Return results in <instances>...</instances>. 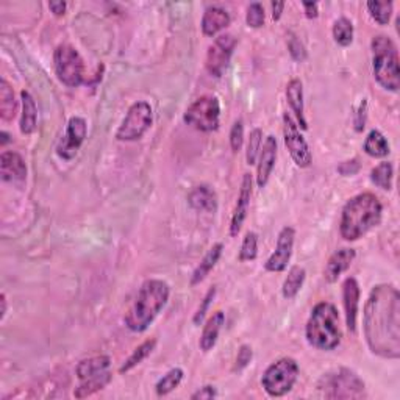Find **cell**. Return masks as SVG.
<instances>
[{"label": "cell", "mask_w": 400, "mask_h": 400, "mask_svg": "<svg viewBox=\"0 0 400 400\" xmlns=\"http://www.w3.org/2000/svg\"><path fill=\"white\" fill-rule=\"evenodd\" d=\"M364 336L369 349L386 359L400 358V294L392 285H378L364 306Z\"/></svg>", "instance_id": "6da1fadb"}, {"label": "cell", "mask_w": 400, "mask_h": 400, "mask_svg": "<svg viewBox=\"0 0 400 400\" xmlns=\"http://www.w3.org/2000/svg\"><path fill=\"white\" fill-rule=\"evenodd\" d=\"M171 296L169 285L158 278L145 280L139 290L135 302L130 306L124 317L127 329L143 333L155 321V317L163 311Z\"/></svg>", "instance_id": "7a4b0ae2"}, {"label": "cell", "mask_w": 400, "mask_h": 400, "mask_svg": "<svg viewBox=\"0 0 400 400\" xmlns=\"http://www.w3.org/2000/svg\"><path fill=\"white\" fill-rule=\"evenodd\" d=\"M383 206L372 192L352 197L344 205L339 231L345 241H357L382 221Z\"/></svg>", "instance_id": "3957f363"}, {"label": "cell", "mask_w": 400, "mask_h": 400, "mask_svg": "<svg viewBox=\"0 0 400 400\" xmlns=\"http://www.w3.org/2000/svg\"><path fill=\"white\" fill-rule=\"evenodd\" d=\"M306 341L319 350H335L343 339L339 313L330 302H319L313 308L305 329Z\"/></svg>", "instance_id": "277c9868"}, {"label": "cell", "mask_w": 400, "mask_h": 400, "mask_svg": "<svg viewBox=\"0 0 400 400\" xmlns=\"http://www.w3.org/2000/svg\"><path fill=\"white\" fill-rule=\"evenodd\" d=\"M372 68L377 83L385 90L397 92L400 88V69L396 44L391 38L378 35L372 39Z\"/></svg>", "instance_id": "5b68a950"}, {"label": "cell", "mask_w": 400, "mask_h": 400, "mask_svg": "<svg viewBox=\"0 0 400 400\" xmlns=\"http://www.w3.org/2000/svg\"><path fill=\"white\" fill-rule=\"evenodd\" d=\"M325 399H362L364 397V382L357 372L348 368H339L329 372L319 382Z\"/></svg>", "instance_id": "8992f818"}, {"label": "cell", "mask_w": 400, "mask_h": 400, "mask_svg": "<svg viewBox=\"0 0 400 400\" xmlns=\"http://www.w3.org/2000/svg\"><path fill=\"white\" fill-rule=\"evenodd\" d=\"M299 377V364L294 358L285 357L264 371L262 385L271 397H283L294 388Z\"/></svg>", "instance_id": "52a82bcc"}, {"label": "cell", "mask_w": 400, "mask_h": 400, "mask_svg": "<svg viewBox=\"0 0 400 400\" xmlns=\"http://www.w3.org/2000/svg\"><path fill=\"white\" fill-rule=\"evenodd\" d=\"M221 119V103L215 96H202L185 111L183 121L199 131H215Z\"/></svg>", "instance_id": "ba28073f"}, {"label": "cell", "mask_w": 400, "mask_h": 400, "mask_svg": "<svg viewBox=\"0 0 400 400\" xmlns=\"http://www.w3.org/2000/svg\"><path fill=\"white\" fill-rule=\"evenodd\" d=\"M53 64H55L57 77L63 85L69 86V88H77L83 83V58L72 45H58L55 53H53Z\"/></svg>", "instance_id": "9c48e42d"}, {"label": "cell", "mask_w": 400, "mask_h": 400, "mask_svg": "<svg viewBox=\"0 0 400 400\" xmlns=\"http://www.w3.org/2000/svg\"><path fill=\"white\" fill-rule=\"evenodd\" d=\"M152 122V106L148 102H144V100L133 103L129 108V113L125 115L121 127L116 131V139L125 143L138 141V139H141L148 133Z\"/></svg>", "instance_id": "30bf717a"}, {"label": "cell", "mask_w": 400, "mask_h": 400, "mask_svg": "<svg viewBox=\"0 0 400 400\" xmlns=\"http://www.w3.org/2000/svg\"><path fill=\"white\" fill-rule=\"evenodd\" d=\"M283 136L286 149L290 150V155L294 159V163L299 168H308L313 162L310 145L306 143L302 133H300L297 122L288 113H285L283 116Z\"/></svg>", "instance_id": "8fae6325"}, {"label": "cell", "mask_w": 400, "mask_h": 400, "mask_svg": "<svg viewBox=\"0 0 400 400\" xmlns=\"http://www.w3.org/2000/svg\"><path fill=\"white\" fill-rule=\"evenodd\" d=\"M236 48V38L233 35H221L216 38V41L213 43L211 48L206 53V71L210 72L213 77H222L224 72L227 71L230 64V59L233 52Z\"/></svg>", "instance_id": "7c38bea8"}, {"label": "cell", "mask_w": 400, "mask_h": 400, "mask_svg": "<svg viewBox=\"0 0 400 400\" xmlns=\"http://www.w3.org/2000/svg\"><path fill=\"white\" fill-rule=\"evenodd\" d=\"M294 239H296V230L292 227H283L282 231L278 233L277 248L272 252V255L264 263V268L268 272H283L288 268V263L292 255V249H294Z\"/></svg>", "instance_id": "4fadbf2b"}, {"label": "cell", "mask_w": 400, "mask_h": 400, "mask_svg": "<svg viewBox=\"0 0 400 400\" xmlns=\"http://www.w3.org/2000/svg\"><path fill=\"white\" fill-rule=\"evenodd\" d=\"M86 135H88V127L83 117L74 116L69 119L68 129H66V135L63 141L58 145V155L64 159H71L77 155L78 149L82 148L85 143Z\"/></svg>", "instance_id": "5bb4252c"}, {"label": "cell", "mask_w": 400, "mask_h": 400, "mask_svg": "<svg viewBox=\"0 0 400 400\" xmlns=\"http://www.w3.org/2000/svg\"><path fill=\"white\" fill-rule=\"evenodd\" d=\"M252 176L244 174L243 182H241V190H239L238 202L235 206V211H233L231 222H230V236L236 238L238 233L241 231L243 225L245 222V217H248L249 206H250V197H252Z\"/></svg>", "instance_id": "9a60e30c"}, {"label": "cell", "mask_w": 400, "mask_h": 400, "mask_svg": "<svg viewBox=\"0 0 400 400\" xmlns=\"http://www.w3.org/2000/svg\"><path fill=\"white\" fill-rule=\"evenodd\" d=\"M277 159V138L269 135L266 138L263 149L258 155V169H257V185L258 188H264L269 182V177L274 171Z\"/></svg>", "instance_id": "2e32d148"}, {"label": "cell", "mask_w": 400, "mask_h": 400, "mask_svg": "<svg viewBox=\"0 0 400 400\" xmlns=\"http://www.w3.org/2000/svg\"><path fill=\"white\" fill-rule=\"evenodd\" d=\"M343 303L345 310V324H348V329L350 331H355L359 305V285L353 277L345 278L343 283Z\"/></svg>", "instance_id": "e0dca14e"}, {"label": "cell", "mask_w": 400, "mask_h": 400, "mask_svg": "<svg viewBox=\"0 0 400 400\" xmlns=\"http://www.w3.org/2000/svg\"><path fill=\"white\" fill-rule=\"evenodd\" d=\"M0 177L3 182H24L27 178V164L16 152H3L0 155Z\"/></svg>", "instance_id": "ac0fdd59"}, {"label": "cell", "mask_w": 400, "mask_h": 400, "mask_svg": "<svg viewBox=\"0 0 400 400\" xmlns=\"http://www.w3.org/2000/svg\"><path fill=\"white\" fill-rule=\"evenodd\" d=\"M355 257H357V252L353 249H341L333 253V255L329 258V262H327L325 271H324L325 282L336 283L343 272H345L350 268Z\"/></svg>", "instance_id": "d6986e66"}, {"label": "cell", "mask_w": 400, "mask_h": 400, "mask_svg": "<svg viewBox=\"0 0 400 400\" xmlns=\"http://www.w3.org/2000/svg\"><path fill=\"white\" fill-rule=\"evenodd\" d=\"M231 17L229 15V11L224 10L222 6H208L205 10L203 17H202V31L205 36H216L219 31L225 30L227 27L230 25Z\"/></svg>", "instance_id": "ffe728a7"}, {"label": "cell", "mask_w": 400, "mask_h": 400, "mask_svg": "<svg viewBox=\"0 0 400 400\" xmlns=\"http://www.w3.org/2000/svg\"><path fill=\"white\" fill-rule=\"evenodd\" d=\"M188 203L192 210L200 213L217 211V196L208 185L196 186V188L190 192Z\"/></svg>", "instance_id": "44dd1931"}, {"label": "cell", "mask_w": 400, "mask_h": 400, "mask_svg": "<svg viewBox=\"0 0 400 400\" xmlns=\"http://www.w3.org/2000/svg\"><path fill=\"white\" fill-rule=\"evenodd\" d=\"M286 99H288V103L291 106L292 113H294L297 117V125L302 127L303 130H306V121L303 116V83L300 78H292L290 80V83L286 85Z\"/></svg>", "instance_id": "7402d4cb"}, {"label": "cell", "mask_w": 400, "mask_h": 400, "mask_svg": "<svg viewBox=\"0 0 400 400\" xmlns=\"http://www.w3.org/2000/svg\"><path fill=\"white\" fill-rule=\"evenodd\" d=\"M224 322H225L224 311H216L215 315L206 321L203 331H202V336H200V341H199L200 349H202L203 352H210L213 348H215L217 343L219 333H221L222 327H224Z\"/></svg>", "instance_id": "603a6c76"}, {"label": "cell", "mask_w": 400, "mask_h": 400, "mask_svg": "<svg viewBox=\"0 0 400 400\" xmlns=\"http://www.w3.org/2000/svg\"><path fill=\"white\" fill-rule=\"evenodd\" d=\"M222 252H224V245L221 243H217L213 245V248L206 252V255L202 258V262L194 269L191 276V285L196 286L199 283H202L203 280L208 277L210 272L215 269V266L217 264L219 258L222 257Z\"/></svg>", "instance_id": "cb8c5ba5"}, {"label": "cell", "mask_w": 400, "mask_h": 400, "mask_svg": "<svg viewBox=\"0 0 400 400\" xmlns=\"http://www.w3.org/2000/svg\"><path fill=\"white\" fill-rule=\"evenodd\" d=\"M110 366H111L110 357L97 355V357L82 359V362L77 364L76 372L80 380H86V378L102 374V372H106L110 369Z\"/></svg>", "instance_id": "d4e9b609"}, {"label": "cell", "mask_w": 400, "mask_h": 400, "mask_svg": "<svg viewBox=\"0 0 400 400\" xmlns=\"http://www.w3.org/2000/svg\"><path fill=\"white\" fill-rule=\"evenodd\" d=\"M21 100H22L21 131L24 133V135H31V133L36 130V124H38L36 102L29 91L21 92Z\"/></svg>", "instance_id": "484cf974"}, {"label": "cell", "mask_w": 400, "mask_h": 400, "mask_svg": "<svg viewBox=\"0 0 400 400\" xmlns=\"http://www.w3.org/2000/svg\"><path fill=\"white\" fill-rule=\"evenodd\" d=\"M111 378H113L111 372L106 371V372H102V374H99V376L82 380V385H80L78 388H76L74 396L77 399H86L92 394H96V392L102 391L105 386L110 385Z\"/></svg>", "instance_id": "4316f807"}, {"label": "cell", "mask_w": 400, "mask_h": 400, "mask_svg": "<svg viewBox=\"0 0 400 400\" xmlns=\"http://www.w3.org/2000/svg\"><path fill=\"white\" fill-rule=\"evenodd\" d=\"M17 102L11 85L5 78L0 80V116L3 121H13L16 116Z\"/></svg>", "instance_id": "83f0119b"}, {"label": "cell", "mask_w": 400, "mask_h": 400, "mask_svg": "<svg viewBox=\"0 0 400 400\" xmlns=\"http://www.w3.org/2000/svg\"><path fill=\"white\" fill-rule=\"evenodd\" d=\"M363 150L369 157L385 158L390 153V144L378 130H372L363 144Z\"/></svg>", "instance_id": "f1b7e54d"}, {"label": "cell", "mask_w": 400, "mask_h": 400, "mask_svg": "<svg viewBox=\"0 0 400 400\" xmlns=\"http://www.w3.org/2000/svg\"><path fill=\"white\" fill-rule=\"evenodd\" d=\"M305 277H306V272L303 268H300V266H292L288 272V277L285 278V283L282 288L283 297L294 299L299 294V291L302 290Z\"/></svg>", "instance_id": "f546056e"}, {"label": "cell", "mask_w": 400, "mask_h": 400, "mask_svg": "<svg viewBox=\"0 0 400 400\" xmlns=\"http://www.w3.org/2000/svg\"><path fill=\"white\" fill-rule=\"evenodd\" d=\"M157 345V339H148V341H144L141 345H138V348L133 350L131 355L125 359V363L119 368V372L124 374V372H129L133 368H136L138 364H141L145 358H148L150 353L153 352Z\"/></svg>", "instance_id": "4dcf8cb0"}, {"label": "cell", "mask_w": 400, "mask_h": 400, "mask_svg": "<svg viewBox=\"0 0 400 400\" xmlns=\"http://www.w3.org/2000/svg\"><path fill=\"white\" fill-rule=\"evenodd\" d=\"M392 177H394V168H392V164L388 162L380 163L371 172L372 183L385 191H390L392 188Z\"/></svg>", "instance_id": "1f68e13d"}, {"label": "cell", "mask_w": 400, "mask_h": 400, "mask_svg": "<svg viewBox=\"0 0 400 400\" xmlns=\"http://www.w3.org/2000/svg\"><path fill=\"white\" fill-rule=\"evenodd\" d=\"M183 376H185L183 369H180V368L171 369V371L168 372V374L163 376L162 378L158 380V383H157V386H155L157 394H158V396H168L169 392L177 390L178 385L182 383Z\"/></svg>", "instance_id": "d6a6232c"}, {"label": "cell", "mask_w": 400, "mask_h": 400, "mask_svg": "<svg viewBox=\"0 0 400 400\" xmlns=\"http://www.w3.org/2000/svg\"><path fill=\"white\" fill-rule=\"evenodd\" d=\"M333 38L341 48H349L353 41V25L348 17H339L333 25Z\"/></svg>", "instance_id": "836d02e7"}, {"label": "cell", "mask_w": 400, "mask_h": 400, "mask_svg": "<svg viewBox=\"0 0 400 400\" xmlns=\"http://www.w3.org/2000/svg\"><path fill=\"white\" fill-rule=\"evenodd\" d=\"M368 10L371 13V17L380 25H386L390 22L392 15V2H368Z\"/></svg>", "instance_id": "e575fe53"}, {"label": "cell", "mask_w": 400, "mask_h": 400, "mask_svg": "<svg viewBox=\"0 0 400 400\" xmlns=\"http://www.w3.org/2000/svg\"><path fill=\"white\" fill-rule=\"evenodd\" d=\"M258 255V235L249 231L243 239L241 250H239V262H253Z\"/></svg>", "instance_id": "d590c367"}, {"label": "cell", "mask_w": 400, "mask_h": 400, "mask_svg": "<svg viewBox=\"0 0 400 400\" xmlns=\"http://www.w3.org/2000/svg\"><path fill=\"white\" fill-rule=\"evenodd\" d=\"M262 143H263V130L262 129H253L250 131L249 143H248V152H245V159H248V164H255L259 150H262Z\"/></svg>", "instance_id": "8d00e7d4"}, {"label": "cell", "mask_w": 400, "mask_h": 400, "mask_svg": "<svg viewBox=\"0 0 400 400\" xmlns=\"http://www.w3.org/2000/svg\"><path fill=\"white\" fill-rule=\"evenodd\" d=\"M245 22L252 29H259L264 25V8L262 3L253 2L249 5L248 15H245Z\"/></svg>", "instance_id": "74e56055"}, {"label": "cell", "mask_w": 400, "mask_h": 400, "mask_svg": "<svg viewBox=\"0 0 400 400\" xmlns=\"http://www.w3.org/2000/svg\"><path fill=\"white\" fill-rule=\"evenodd\" d=\"M243 143H244V125L243 121H236L230 130V148L233 153L241 150Z\"/></svg>", "instance_id": "f35d334b"}, {"label": "cell", "mask_w": 400, "mask_h": 400, "mask_svg": "<svg viewBox=\"0 0 400 400\" xmlns=\"http://www.w3.org/2000/svg\"><path fill=\"white\" fill-rule=\"evenodd\" d=\"M252 357H253V352H252L250 345H248V344L241 345V348H239V350H238L236 363H235V368H233V371L239 372V371H243V369L248 368L249 363L252 362Z\"/></svg>", "instance_id": "ab89813d"}, {"label": "cell", "mask_w": 400, "mask_h": 400, "mask_svg": "<svg viewBox=\"0 0 400 400\" xmlns=\"http://www.w3.org/2000/svg\"><path fill=\"white\" fill-rule=\"evenodd\" d=\"M215 296H216V288H211L208 292H206V296L203 297L202 303L199 305L197 313L194 315V319H192L196 325H200V322L203 321V317H205L206 313H208V308H210V305L213 302V299H215Z\"/></svg>", "instance_id": "60d3db41"}, {"label": "cell", "mask_w": 400, "mask_h": 400, "mask_svg": "<svg viewBox=\"0 0 400 400\" xmlns=\"http://www.w3.org/2000/svg\"><path fill=\"white\" fill-rule=\"evenodd\" d=\"M288 50L296 62H305L306 59V50L303 48V44L300 43L294 35H291L288 39Z\"/></svg>", "instance_id": "b9f144b4"}, {"label": "cell", "mask_w": 400, "mask_h": 400, "mask_svg": "<svg viewBox=\"0 0 400 400\" xmlns=\"http://www.w3.org/2000/svg\"><path fill=\"white\" fill-rule=\"evenodd\" d=\"M215 397H217V390L215 388V386H211V385L203 386V388L197 390L194 394L191 396L192 400H211V399H215Z\"/></svg>", "instance_id": "7bdbcfd3"}, {"label": "cell", "mask_w": 400, "mask_h": 400, "mask_svg": "<svg viewBox=\"0 0 400 400\" xmlns=\"http://www.w3.org/2000/svg\"><path fill=\"white\" fill-rule=\"evenodd\" d=\"M338 171L341 172L343 176H353V174H357V172L359 171V164H358L357 159H352V162L343 163V164L338 168Z\"/></svg>", "instance_id": "ee69618b"}, {"label": "cell", "mask_w": 400, "mask_h": 400, "mask_svg": "<svg viewBox=\"0 0 400 400\" xmlns=\"http://www.w3.org/2000/svg\"><path fill=\"white\" fill-rule=\"evenodd\" d=\"M302 6L305 10V16L308 19H316L319 16V5L316 2H303Z\"/></svg>", "instance_id": "f6af8a7d"}, {"label": "cell", "mask_w": 400, "mask_h": 400, "mask_svg": "<svg viewBox=\"0 0 400 400\" xmlns=\"http://www.w3.org/2000/svg\"><path fill=\"white\" fill-rule=\"evenodd\" d=\"M364 124H366V100H363V103H362V106H359V110H358L357 121H355L357 131H362L364 129Z\"/></svg>", "instance_id": "bcb514c9"}, {"label": "cell", "mask_w": 400, "mask_h": 400, "mask_svg": "<svg viewBox=\"0 0 400 400\" xmlns=\"http://www.w3.org/2000/svg\"><path fill=\"white\" fill-rule=\"evenodd\" d=\"M49 8L55 16H64L66 8H68V3L66 2H50L49 3Z\"/></svg>", "instance_id": "7dc6e473"}, {"label": "cell", "mask_w": 400, "mask_h": 400, "mask_svg": "<svg viewBox=\"0 0 400 400\" xmlns=\"http://www.w3.org/2000/svg\"><path fill=\"white\" fill-rule=\"evenodd\" d=\"M271 6H272V19H274V21H278V19L282 17L285 3L283 2H272Z\"/></svg>", "instance_id": "c3c4849f"}, {"label": "cell", "mask_w": 400, "mask_h": 400, "mask_svg": "<svg viewBox=\"0 0 400 400\" xmlns=\"http://www.w3.org/2000/svg\"><path fill=\"white\" fill-rule=\"evenodd\" d=\"M0 305H2V308H0V321H3L5 316H6V308H8L5 292H2V296H0Z\"/></svg>", "instance_id": "681fc988"}, {"label": "cell", "mask_w": 400, "mask_h": 400, "mask_svg": "<svg viewBox=\"0 0 400 400\" xmlns=\"http://www.w3.org/2000/svg\"><path fill=\"white\" fill-rule=\"evenodd\" d=\"M0 136H2V145H5L6 143L10 141V139H8V133H6V131H2V133H0Z\"/></svg>", "instance_id": "f907efd6"}]
</instances>
